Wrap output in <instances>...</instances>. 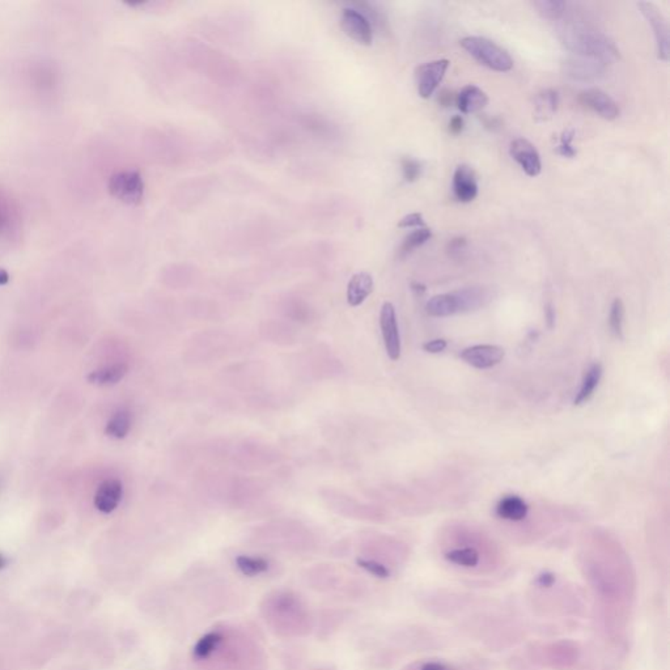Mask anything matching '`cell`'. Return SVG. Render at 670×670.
<instances>
[{
	"label": "cell",
	"instance_id": "30bf717a",
	"mask_svg": "<svg viewBox=\"0 0 670 670\" xmlns=\"http://www.w3.org/2000/svg\"><path fill=\"white\" fill-rule=\"evenodd\" d=\"M579 100L581 105H584L585 108L596 113L603 120H614L619 117L617 103L606 92L598 88H589L583 91L579 96Z\"/></svg>",
	"mask_w": 670,
	"mask_h": 670
},
{
	"label": "cell",
	"instance_id": "ab89813d",
	"mask_svg": "<svg viewBox=\"0 0 670 670\" xmlns=\"http://www.w3.org/2000/svg\"><path fill=\"white\" fill-rule=\"evenodd\" d=\"M9 276L7 274V271L4 270H0V284L8 283Z\"/></svg>",
	"mask_w": 670,
	"mask_h": 670
},
{
	"label": "cell",
	"instance_id": "4dcf8cb0",
	"mask_svg": "<svg viewBox=\"0 0 670 670\" xmlns=\"http://www.w3.org/2000/svg\"><path fill=\"white\" fill-rule=\"evenodd\" d=\"M359 567L364 568L372 575L380 577V579H387L390 575L389 569L384 564L378 563L376 560H368V559H358Z\"/></svg>",
	"mask_w": 670,
	"mask_h": 670
},
{
	"label": "cell",
	"instance_id": "1f68e13d",
	"mask_svg": "<svg viewBox=\"0 0 670 670\" xmlns=\"http://www.w3.org/2000/svg\"><path fill=\"white\" fill-rule=\"evenodd\" d=\"M398 227H399V228H413V227L424 228V227H426V222H424L421 214H419V212H414V214H409V215L404 216V217L398 222Z\"/></svg>",
	"mask_w": 670,
	"mask_h": 670
},
{
	"label": "cell",
	"instance_id": "cb8c5ba5",
	"mask_svg": "<svg viewBox=\"0 0 670 670\" xmlns=\"http://www.w3.org/2000/svg\"><path fill=\"white\" fill-rule=\"evenodd\" d=\"M431 236H432V232L427 227L415 229L404 237L398 250V256L399 258L407 257L409 254L413 253L414 250L421 248V245H424L427 241L430 240Z\"/></svg>",
	"mask_w": 670,
	"mask_h": 670
},
{
	"label": "cell",
	"instance_id": "4316f807",
	"mask_svg": "<svg viewBox=\"0 0 670 670\" xmlns=\"http://www.w3.org/2000/svg\"><path fill=\"white\" fill-rule=\"evenodd\" d=\"M623 318H625V304L620 299L613 301L609 314V327L611 333L617 339H623Z\"/></svg>",
	"mask_w": 670,
	"mask_h": 670
},
{
	"label": "cell",
	"instance_id": "d590c367",
	"mask_svg": "<svg viewBox=\"0 0 670 670\" xmlns=\"http://www.w3.org/2000/svg\"><path fill=\"white\" fill-rule=\"evenodd\" d=\"M465 246H466V240L464 237H457L448 244V250L450 254H458L465 249Z\"/></svg>",
	"mask_w": 670,
	"mask_h": 670
},
{
	"label": "cell",
	"instance_id": "e0dca14e",
	"mask_svg": "<svg viewBox=\"0 0 670 670\" xmlns=\"http://www.w3.org/2000/svg\"><path fill=\"white\" fill-rule=\"evenodd\" d=\"M528 504L525 503L524 499L517 496V495H507L504 498L500 499V501L496 506V515L500 518H504L508 521H521L528 516Z\"/></svg>",
	"mask_w": 670,
	"mask_h": 670
},
{
	"label": "cell",
	"instance_id": "d6986e66",
	"mask_svg": "<svg viewBox=\"0 0 670 670\" xmlns=\"http://www.w3.org/2000/svg\"><path fill=\"white\" fill-rule=\"evenodd\" d=\"M448 563L464 569H475L481 566V554L475 547H457L444 554Z\"/></svg>",
	"mask_w": 670,
	"mask_h": 670
},
{
	"label": "cell",
	"instance_id": "f546056e",
	"mask_svg": "<svg viewBox=\"0 0 670 670\" xmlns=\"http://www.w3.org/2000/svg\"><path fill=\"white\" fill-rule=\"evenodd\" d=\"M574 130H567L562 134L560 137V142H559L558 146V154L563 157H568V159H572L575 157L576 149L572 146V140H574Z\"/></svg>",
	"mask_w": 670,
	"mask_h": 670
},
{
	"label": "cell",
	"instance_id": "5b68a950",
	"mask_svg": "<svg viewBox=\"0 0 670 670\" xmlns=\"http://www.w3.org/2000/svg\"><path fill=\"white\" fill-rule=\"evenodd\" d=\"M449 64L448 59H436L416 67L415 83L421 98H430L435 93L447 74Z\"/></svg>",
	"mask_w": 670,
	"mask_h": 670
},
{
	"label": "cell",
	"instance_id": "f1b7e54d",
	"mask_svg": "<svg viewBox=\"0 0 670 670\" xmlns=\"http://www.w3.org/2000/svg\"><path fill=\"white\" fill-rule=\"evenodd\" d=\"M401 166H402L404 178L407 182H415V181L419 180L421 174V165L418 160L411 159V157H404L401 160Z\"/></svg>",
	"mask_w": 670,
	"mask_h": 670
},
{
	"label": "cell",
	"instance_id": "52a82bcc",
	"mask_svg": "<svg viewBox=\"0 0 670 670\" xmlns=\"http://www.w3.org/2000/svg\"><path fill=\"white\" fill-rule=\"evenodd\" d=\"M341 28L351 40L364 46H370L373 41V32L370 18L358 9L344 8L341 15Z\"/></svg>",
	"mask_w": 670,
	"mask_h": 670
},
{
	"label": "cell",
	"instance_id": "d4e9b609",
	"mask_svg": "<svg viewBox=\"0 0 670 670\" xmlns=\"http://www.w3.org/2000/svg\"><path fill=\"white\" fill-rule=\"evenodd\" d=\"M533 7L537 9L542 18L558 20L566 13L567 3L560 0H537L533 1Z\"/></svg>",
	"mask_w": 670,
	"mask_h": 670
},
{
	"label": "cell",
	"instance_id": "5bb4252c",
	"mask_svg": "<svg viewBox=\"0 0 670 670\" xmlns=\"http://www.w3.org/2000/svg\"><path fill=\"white\" fill-rule=\"evenodd\" d=\"M123 486L118 479H108L100 484L95 495V506L103 513H112L120 506Z\"/></svg>",
	"mask_w": 670,
	"mask_h": 670
},
{
	"label": "cell",
	"instance_id": "603a6c76",
	"mask_svg": "<svg viewBox=\"0 0 670 670\" xmlns=\"http://www.w3.org/2000/svg\"><path fill=\"white\" fill-rule=\"evenodd\" d=\"M132 418L127 410H118L108 421L105 433L113 438H125L131 430Z\"/></svg>",
	"mask_w": 670,
	"mask_h": 670
},
{
	"label": "cell",
	"instance_id": "74e56055",
	"mask_svg": "<svg viewBox=\"0 0 670 670\" xmlns=\"http://www.w3.org/2000/svg\"><path fill=\"white\" fill-rule=\"evenodd\" d=\"M6 224H7V212H6L4 208L0 207V232H1V229L4 228Z\"/></svg>",
	"mask_w": 670,
	"mask_h": 670
},
{
	"label": "cell",
	"instance_id": "4fadbf2b",
	"mask_svg": "<svg viewBox=\"0 0 670 670\" xmlns=\"http://www.w3.org/2000/svg\"><path fill=\"white\" fill-rule=\"evenodd\" d=\"M453 193L458 202L469 203L478 195V183L473 169L469 165H458L453 174Z\"/></svg>",
	"mask_w": 670,
	"mask_h": 670
},
{
	"label": "cell",
	"instance_id": "9a60e30c",
	"mask_svg": "<svg viewBox=\"0 0 670 670\" xmlns=\"http://www.w3.org/2000/svg\"><path fill=\"white\" fill-rule=\"evenodd\" d=\"M457 108L464 114H473L483 110L489 103V96L479 86H466L461 89V92L455 98Z\"/></svg>",
	"mask_w": 670,
	"mask_h": 670
},
{
	"label": "cell",
	"instance_id": "ba28073f",
	"mask_svg": "<svg viewBox=\"0 0 670 670\" xmlns=\"http://www.w3.org/2000/svg\"><path fill=\"white\" fill-rule=\"evenodd\" d=\"M460 356L477 370H489L504 359L506 351L496 344H475L462 350Z\"/></svg>",
	"mask_w": 670,
	"mask_h": 670
},
{
	"label": "cell",
	"instance_id": "44dd1931",
	"mask_svg": "<svg viewBox=\"0 0 670 670\" xmlns=\"http://www.w3.org/2000/svg\"><path fill=\"white\" fill-rule=\"evenodd\" d=\"M602 372L603 370H602V365L600 363H594L585 372L581 387H580V390L576 394L575 401H574L576 406L585 404L592 398V395L594 394L596 389H597L600 381H601Z\"/></svg>",
	"mask_w": 670,
	"mask_h": 670
},
{
	"label": "cell",
	"instance_id": "83f0119b",
	"mask_svg": "<svg viewBox=\"0 0 670 670\" xmlns=\"http://www.w3.org/2000/svg\"><path fill=\"white\" fill-rule=\"evenodd\" d=\"M220 642H222V636L217 632L207 634L198 640L197 645L194 647V656L198 659H205L215 651L217 645H220Z\"/></svg>",
	"mask_w": 670,
	"mask_h": 670
},
{
	"label": "cell",
	"instance_id": "7402d4cb",
	"mask_svg": "<svg viewBox=\"0 0 670 670\" xmlns=\"http://www.w3.org/2000/svg\"><path fill=\"white\" fill-rule=\"evenodd\" d=\"M427 313L431 317H450L453 314H457V307H455V297L453 293H441L433 296L430 301L427 302Z\"/></svg>",
	"mask_w": 670,
	"mask_h": 670
},
{
	"label": "cell",
	"instance_id": "7a4b0ae2",
	"mask_svg": "<svg viewBox=\"0 0 670 670\" xmlns=\"http://www.w3.org/2000/svg\"><path fill=\"white\" fill-rule=\"evenodd\" d=\"M461 46L482 66L496 72H507L513 67V59L507 50L486 37L470 35L461 40Z\"/></svg>",
	"mask_w": 670,
	"mask_h": 670
},
{
	"label": "cell",
	"instance_id": "ac0fdd59",
	"mask_svg": "<svg viewBox=\"0 0 670 670\" xmlns=\"http://www.w3.org/2000/svg\"><path fill=\"white\" fill-rule=\"evenodd\" d=\"M127 370H129L127 365L123 363L113 364V365H108V367L91 372L88 376V381L98 387L115 385L127 375Z\"/></svg>",
	"mask_w": 670,
	"mask_h": 670
},
{
	"label": "cell",
	"instance_id": "6da1fadb",
	"mask_svg": "<svg viewBox=\"0 0 670 670\" xmlns=\"http://www.w3.org/2000/svg\"><path fill=\"white\" fill-rule=\"evenodd\" d=\"M560 40L568 50L581 58L611 63L619 58L618 49L605 35L591 26L569 23L560 28Z\"/></svg>",
	"mask_w": 670,
	"mask_h": 670
},
{
	"label": "cell",
	"instance_id": "836d02e7",
	"mask_svg": "<svg viewBox=\"0 0 670 670\" xmlns=\"http://www.w3.org/2000/svg\"><path fill=\"white\" fill-rule=\"evenodd\" d=\"M418 670H455L452 665L448 662H440V660H428V662H421Z\"/></svg>",
	"mask_w": 670,
	"mask_h": 670
},
{
	"label": "cell",
	"instance_id": "8992f818",
	"mask_svg": "<svg viewBox=\"0 0 670 670\" xmlns=\"http://www.w3.org/2000/svg\"><path fill=\"white\" fill-rule=\"evenodd\" d=\"M380 327L387 356L392 360H398L401 358V336L394 305L392 302H384V305L381 307Z\"/></svg>",
	"mask_w": 670,
	"mask_h": 670
},
{
	"label": "cell",
	"instance_id": "e575fe53",
	"mask_svg": "<svg viewBox=\"0 0 670 670\" xmlns=\"http://www.w3.org/2000/svg\"><path fill=\"white\" fill-rule=\"evenodd\" d=\"M465 129V120L461 115H455L449 120V132L453 135H460Z\"/></svg>",
	"mask_w": 670,
	"mask_h": 670
},
{
	"label": "cell",
	"instance_id": "2e32d148",
	"mask_svg": "<svg viewBox=\"0 0 670 670\" xmlns=\"http://www.w3.org/2000/svg\"><path fill=\"white\" fill-rule=\"evenodd\" d=\"M373 291V278L368 273H358L350 279L347 285V302L351 307H359Z\"/></svg>",
	"mask_w": 670,
	"mask_h": 670
},
{
	"label": "cell",
	"instance_id": "3957f363",
	"mask_svg": "<svg viewBox=\"0 0 670 670\" xmlns=\"http://www.w3.org/2000/svg\"><path fill=\"white\" fill-rule=\"evenodd\" d=\"M108 188L112 197L131 206L139 205L144 197V182L137 171H123L113 174Z\"/></svg>",
	"mask_w": 670,
	"mask_h": 670
},
{
	"label": "cell",
	"instance_id": "277c9868",
	"mask_svg": "<svg viewBox=\"0 0 670 670\" xmlns=\"http://www.w3.org/2000/svg\"><path fill=\"white\" fill-rule=\"evenodd\" d=\"M637 7L652 28L653 35L656 40L657 58L662 62H668L670 57L669 25L665 16L662 15V9L651 1H639Z\"/></svg>",
	"mask_w": 670,
	"mask_h": 670
},
{
	"label": "cell",
	"instance_id": "f35d334b",
	"mask_svg": "<svg viewBox=\"0 0 670 670\" xmlns=\"http://www.w3.org/2000/svg\"><path fill=\"white\" fill-rule=\"evenodd\" d=\"M411 287H413L414 291L416 293H419V295H423V293H426V287H424L423 284L413 283L411 284Z\"/></svg>",
	"mask_w": 670,
	"mask_h": 670
},
{
	"label": "cell",
	"instance_id": "8fae6325",
	"mask_svg": "<svg viewBox=\"0 0 670 670\" xmlns=\"http://www.w3.org/2000/svg\"><path fill=\"white\" fill-rule=\"evenodd\" d=\"M566 75L577 81H594L603 76L605 63L589 58H571L564 63Z\"/></svg>",
	"mask_w": 670,
	"mask_h": 670
},
{
	"label": "cell",
	"instance_id": "ffe728a7",
	"mask_svg": "<svg viewBox=\"0 0 670 670\" xmlns=\"http://www.w3.org/2000/svg\"><path fill=\"white\" fill-rule=\"evenodd\" d=\"M559 105V95L554 89H543L534 97V117L537 120H550Z\"/></svg>",
	"mask_w": 670,
	"mask_h": 670
},
{
	"label": "cell",
	"instance_id": "8d00e7d4",
	"mask_svg": "<svg viewBox=\"0 0 670 670\" xmlns=\"http://www.w3.org/2000/svg\"><path fill=\"white\" fill-rule=\"evenodd\" d=\"M545 316H546V319H547V324H549V327H554L555 324V310L551 304H547L546 305V310H545Z\"/></svg>",
	"mask_w": 670,
	"mask_h": 670
},
{
	"label": "cell",
	"instance_id": "7c38bea8",
	"mask_svg": "<svg viewBox=\"0 0 670 670\" xmlns=\"http://www.w3.org/2000/svg\"><path fill=\"white\" fill-rule=\"evenodd\" d=\"M457 313L473 312L486 307L492 300V293L486 287H467L458 291H453Z\"/></svg>",
	"mask_w": 670,
	"mask_h": 670
},
{
	"label": "cell",
	"instance_id": "484cf974",
	"mask_svg": "<svg viewBox=\"0 0 670 670\" xmlns=\"http://www.w3.org/2000/svg\"><path fill=\"white\" fill-rule=\"evenodd\" d=\"M236 564L241 572L246 576L259 575L268 569V562L266 559L259 558V557L240 555L236 558Z\"/></svg>",
	"mask_w": 670,
	"mask_h": 670
},
{
	"label": "cell",
	"instance_id": "60d3db41",
	"mask_svg": "<svg viewBox=\"0 0 670 670\" xmlns=\"http://www.w3.org/2000/svg\"><path fill=\"white\" fill-rule=\"evenodd\" d=\"M7 566V559L4 558L1 554H0V569L4 568Z\"/></svg>",
	"mask_w": 670,
	"mask_h": 670
},
{
	"label": "cell",
	"instance_id": "9c48e42d",
	"mask_svg": "<svg viewBox=\"0 0 670 670\" xmlns=\"http://www.w3.org/2000/svg\"><path fill=\"white\" fill-rule=\"evenodd\" d=\"M509 155L521 166L526 176L537 177L541 173V156L528 139H515L509 146Z\"/></svg>",
	"mask_w": 670,
	"mask_h": 670
},
{
	"label": "cell",
	"instance_id": "d6a6232c",
	"mask_svg": "<svg viewBox=\"0 0 670 670\" xmlns=\"http://www.w3.org/2000/svg\"><path fill=\"white\" fill-rule=\"evenodd\" d=\"M447 341L445 339H432L427 343L423 344V350L428 353H438L444 351L447 348Z\"/></svg>",
	"mask_w": 670,
	"mask_h": 670
}]
</instances>
